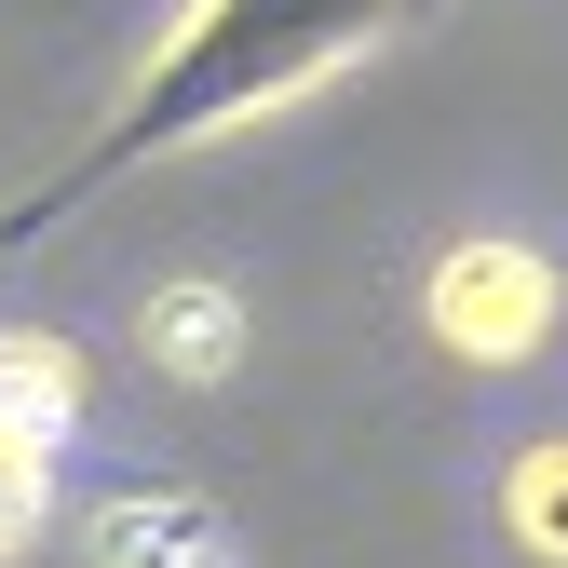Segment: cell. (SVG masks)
I'll return each mask as SVG.
<instances>
[{
	"label": "cell",
	"instance_id": "7a4b0ae2",
	"mask_svg": "<svg viewBox=\"0 0 568 568\" xmlns=\"http://www.w3.org/2000/svg\"><path fill=\"white\" fill-rule=\"evenodd\" d=\"M419 325H434L447 366H528L555 338V257L515 244V231H460L419 271Z\"/></svg>",
	"mask_w": 568,
	"mask_h": 568
},
{
	"label": "cell",
	"instance_id": "8992f818",
	"mask_svg": "<svg viewBox=\"0 0 568 568\" xmlns=\"http://www.w3.org/2000/svg\"><path fill=\"white\" fill-rule=\"evenodd\" d=\"M501 541L541 555V568H568V434H541V447L501 460Z\"/></svg>",
	"mask_w": 568,
	"mask_h": 568
},
{
	"label": "cell",
	"instance_id": "277c9868",
	"mask_svg": "<svg viewBox=\"0 0 568 568\" xmlns=\"http://www.w3.org/2000/svg\"><path fill=\"white\" fill-rule=\"evenodd\" d=\"M95 568H244L231 528L190 501V487H135V501H95Z\"/></svg>",
	"mask_w": 568,
	"mask_h": 568
},
{
	"label": "cell",
	"instance_id": "5b68a950",
	"mask_svg": "<svg viewBox=\"0 0 568 568\" xmlns=\"http://www.w3.org/2000/svg\"><path fill=\"white\" fill-rule=\"evenodd\" d=\"M82 406H95L82 338H54V325H0V419H14L28 447H68V434H82Z\"/></svg>",
	"mask_w": 568,
	"mask_h": 568
},
{
	"label": "cell",
	"instance_id": "3957f363",
	"mask_svg": "<svg viewBox=\"0 0 568 568\" xmlns=\"http://www.w3.org/2000/svg\"><path fill=\"white\" fill-rule=\"evenodd\" d=\"M135 352H150V379L217 393V379L244 366V298H231L217 271H176V284H150V298H135Z\"/></svg>",
	"mask_w": 568,
	"mask_h": 568
},
{
	"label": "cell",
	"instance_id": "52a82bcc",
	"mask_svg": "<svg viewBox=\"0 0 568 568\" xmlns=\"http://www.w3.org/2000/svg\"><path fill=\"white\" fill-rule=\"evenodd\" d=\"M41 474H54V447H28L14 419H0V555H28V541H41V515H54V487H41Z\"/></svg>",
	"mask_w": 568,
	"mask_h": 568
},
{
	"label": "cell",
	"instance_id": "6da1fadb",
	"mask_svg": "<svg viewBox=\"0 0 568 568\" xmlns=\"http://www.w3.org/2000/svg\"><path fill=\"white\" fill-rule=\"evenodd\" d=\"M419 14H434V0H190V14L135 54L122 109L95 122L82 190H95V176H135V163H176V150H217V135L325 95L338 68H366V54L406 41Z\"/></svg>",
	"mask_w": 568,
	"mask_h": 568
}]
</instances>
